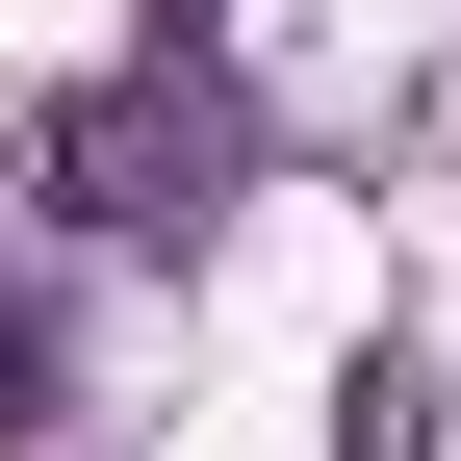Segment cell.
<instances>
[{
    "instance_id": "obj_1",
    "label": "cell",
    "mask_w": 461,
    "mask_h": 461,
    "mask_svg": "<svg viewBox=\"0 0 461 461\" xmlns=\"http://www.w3.org/2000/svg\"><path fill=\"white\" fill-rule=\"evenodd\" d=\"M51 205H77V230H180V205H205V129H180L154 77H103V103H51Z\"/></svg>"
}]
</instances>
